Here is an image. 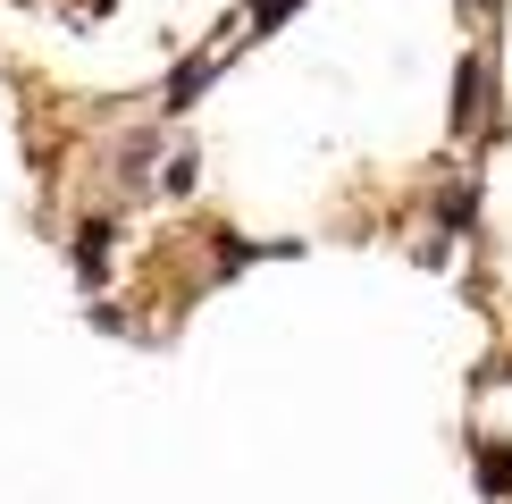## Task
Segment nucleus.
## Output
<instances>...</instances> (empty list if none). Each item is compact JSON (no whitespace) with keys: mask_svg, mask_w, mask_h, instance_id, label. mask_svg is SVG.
Returning <instances> with one entry per match:
<instances>
[{"mask_svg":"<svg viewBox=\"0 0 512 504\" xmlns=\"http://www.w3.org/2000/svg\"><path fill=\"white\" fill-rule=\"evenodd\" d=\"M479 488L487 496H512V446H479Z\"/></svg>","mask_w":512,"mask_h":504,"instance_id":"obj_2","label":"nucleus"},{"mask_svg":"<svg viewBox=\"0 0 512 504\" xmlns=\"http://www.w3.org/2000/svg\"><path fill=\"white\" fill-rule=\"evenodd\" d=\"M202 84H210V59H185V68L168 76V101H160V110H194V93H202Z\"/></svg>","mask_w":512,"mask_h":504,"instance_id":"obj_1","label":"nucleus"},{"mask_svg":"<svg viewBox=\"0 0 512 504\" xmlns=\"http://www.w3.org/2000/svg\"><path fill=\"white\" fill-rule=\"evenodd\" d=\"M471 9H479V0H471Z\"/></svg>","mask_w":512,"mask_h":504,"instance_id":"obj_4","label":"nucleus"},{"mask_svg":"<svg viewBox=\"0 0 512 504\" xmlns=\"http://www.w3.org/2000/svg\"><path fill=\"white\" fill-rule=\"evenodd\" d=\"M101 261H110V227H84V236H76V269H84V278H101Z\"/></svg>","mask_w":512,"mask_h":504,"instance_id":"obj_3","label":"nucleus"}]
</instances>
